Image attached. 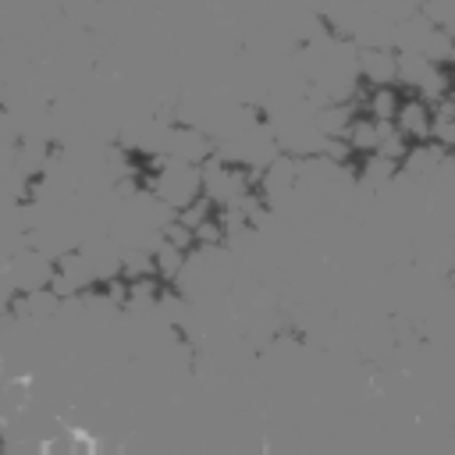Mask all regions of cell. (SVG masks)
Here are the masks:
<instances>
[{"mask_svg": "<svg viewBox=\"0 0 455 455\" xmlns=\"http://www.w3.org/2000/svg\"><path fill=\"white\" fill-rule=\"evenodd\" d=\"M153 259H156V277L160 281H178L181 277V270L188 267V252L185 249H178V245H171V242H164L160 238V245L153 249Z\"/></svg>", "mask_w": 455, "mask_h": 455, "instance_id": "5b68a950", "label": "cell"}, {"mask_svg": "<svg viewBox=\"0 0 455 455\" xmlns=\"http://www.w3.org/2000/svg\"><path fill=\"white\" fill-rule=\"evenodd\" d=\"M402 96H405V89L398 82H387V85H363L352 103L359 110H366L370 117H377V121H395Z\"/></svg>", "mask_w": 455, "mask_h": 455, "instance_id": "3957f363", "label": "cell"}, {"mask_svg": "<svg viewBox=\"0 0 455 455\" xmlns=\"http://www.w3.org/2000/svg\"><path fill=\"white\" fill-rule=\"evenodd\" d=\"M355 64H359V78L363 85H387L398 82V50L391 46H363L355 50Z\"/></svg>", "mask_w": 455, "mask_h": 455, "instance_id": "7a4b0ae2", "label": "cell"}, {"mask_svg": "<svg viewBox=\"0 0 455 455\" xmlns=\"http://www.w3.org/2000/svg\"><path fill=\"white\" fill-rule=\"evenodd\" d=\"M345 142L352 146V153H355V156L373 153V149H377V142H380V121H377V117H370L366 110H355V114H352V121H348V128H345Z\"/></svg>", "mask_w": 455, "mask_h": 455, "instance_id": "277c9868", "label": "cell"}, {"mask_svg": "<svg viewBox=\"0 0 455 455\" xmlns=\"http://www.w3.org/2000/svg\"><path fill=\"white\" fill-rule=\"evenodd\" d=\"M395 124H398V132H402L409 142L434 139V103L423 100V96H416V92H405L402 103H398Z\"/></svg>", "mask_w": 455, "mask_h": 455, "instance_id": "6da1fadb", "label": "cell"}]
</instances>
